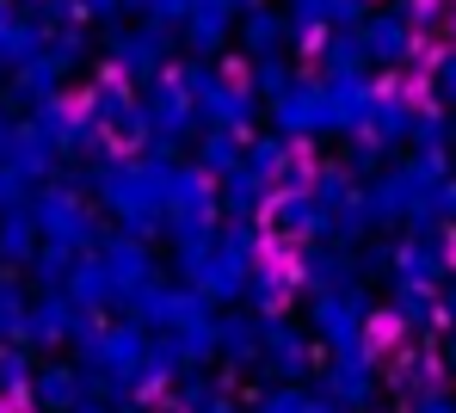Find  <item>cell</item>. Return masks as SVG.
Listing matches in <instances>:
<instances>
[{
    "label": "cell",
    "instance_id": "obj_1",
    "mask_svg": "<svg viewBox=\"0 0 456 413\" xmlns=\"http://www.w3.org/2000/svg\"><path fill=\"white\" fill-rule=\"evenodd\" d=\"M75 395H80L75 370H44V377H37V401H44V408H75Z\"/></svg>",
    "mask_w": 456,
    "mask_h": 413
},
{
    "label": "cell",
    "instance_id": "obj_2",
    "mask_svg": "<svg viewBox=\"0 0 456 413\" xmlns=\"http://www.w3.org/2000/svg\"><path fill=\"white\" fill-rule=\"evenodd\" d=\"M19 383H25V364H19V358L6 352V358H0V395H12Z\"/></svg>",
    "mask_w": 456,
    "mask_h": 413
},
{
    "label": "cell",
    "instance_id": "obj_3",
    "mask_svg": "<svg viewBox=\"0 0 456 413\" xmlns=\"http://www.w3.org/2000/svg\"><path fill=\"white\" fill-rule=\"evenodd\" d=\"M204 413H228V408H204Z\"/></svg>",
    "mask_w": 456,
    "mask_h": 413
}]
</instances>
